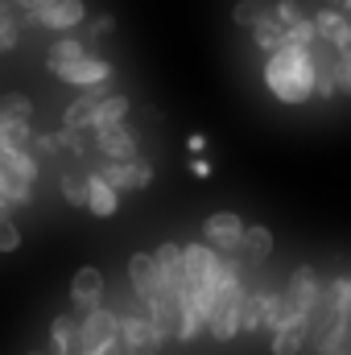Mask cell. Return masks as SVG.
Here are the masks:
<instances>
[{
    "instance_id": "cell-19",
    "label": "cell",
    "mask_w": 351,
    "mask_h": 355,
    "mask_svg": "<svg viewBox=\"0 0 351 355\" xmlns=\"http://www.w3.org/2000/svg\"><path fill=\"white\" fill-rule=\"evenodd\" d=\"M310 339V318H298L281 331H273V355H298Z\"/></svg>"
},
{
    "instance_id": "cell-6",
    "label": "cell",
    "mask_w": 351,
    "mask_h": 355,
    "mask_svg": "<svg viewBox=\"0 0 351 355\" xmlns=\"http://www.w3.org/2000/svg\"><path fill=\"white\" fill-rule=\"evenodd\" d=\"M91 141H95V153L103 162H132V157H141V137L128 128V120L112 124V128H95Z\"/></svg>"
},
{
    "instance_id": "cell-29",
    "label": "cell",
    "mask_w": 351,
    "mask_h": 355,
    "mask_svg": "<svg viewBox=\"0 0 351 355\" xmlns=\"http://www.w3.org/2000/svg\"><path fill=\"white\" fill-rule=\"evenodd\" d=\"M273 17H277V21H281L285 29H289V25H298V21H306V17H302V4H298V0H277V4H273Z\"/></svg>"
},
{
    "instance_id": "cell-34",
    "label": "cell",
    "mask_w": 351,
    "mask_h": 355,
    "mask_svg": "<svg viewBox=\"0 0 351 355\" xmlns=\"http://www.w3.org/2000/svg\"><path fill=\"white\" fill-rule=\"evenodd\" d=\"M186 149H190V153H207V137H203V132H190V137H186Z\"/></svg>"
},
{
    "instance_id": "cell-14",
    "label": "cell",
    "mask_w": 351,
    "mask_h": 355,
    "mask_svg": "<svg viewBox=\"0 0 351 355\" xmlns=\"http://www.w3.org/2000/svg\"><path fill=\"white\" fill-rule=\"evenodd\" d=\"M91 54V42H83V37H71V33H62V37H54V46L46 50V71L58 79L67 67H75L79 58H87Z\"/></svg>"
},
{
    "instance_id": "cell-24",
    "label": "cell",
    "mask_w": 351,
    "mask_h": 355,
    "mask_svg": "<svg viewBox=\"0 0 351 355\" xmlns=\"http://www.w3.org/2000/svg\"><path fill=\"white\" fill-rule=\"evenodd\" d=\"M87 174L91 170H79V166H75V170H67V174L58 178L62 198H67L71 207H83V211H87Z\"/></svg>"
},
{
    "instance_id": "cell-17",
    "label": "cell",
    "mask_w": 351,
    "mask_h": 355,
    "mask_svg": "<svg viewBox=\"0 0 351 355\" xmlns=\"http://www.w3.org/2000/svg\"><path fill=\"white\" fill-rule=\"evenodd\" d=\"M33 202V182H25L21 174H12L8 166H0V207H29Z\"/></svg>"
},
{
    "instance_id": "cell-21",
    "label": "cell",
    "mask_w": 351,
    "mask_h": 355,
    "mask_svg": "<svg viewBox=\"0 0 351 355\" xmlns=\"http://www.w3.org/2000/svg\"><path fill=\"white\" fill-rule=\"evenodd\" d=\"M128 112H132V103H128V95H120V91H112L99 107H95V120H91V132L95 128H112V124H124L128 120Z\"/></svg>"
},
{
    "instance_id": "cell-15",
    "label": "cell",
    "mask_w": 351,
    "mask_h": 355,
    "mask_svg": "<svg viewBox=\"0 0 351 355\" xmlns=\"http://www.w3.org/2000/svg\"><path fill=\"white\" fill-rule=\"evenodd\" d=\"M87 211L95 219H112V215L120 211V190L99 174V170L87 174Z\"/></svg>"
},
{
    "instance_id": "cell-11",
    "label": "cell",
    "mask_w": 351,
    "mask_h": 355,
    "mask_svg": "<svg viewBox=\"0 0 351 355\" xmlns=\"http://www.w3.org/2000/svg\"><path fill=\"white\" fill-rule=\"evenodd\" d=\"M50 352L46 355H79L83 352V322H79V314L71 310V314H54V322H50Z\"/></svg>"
},
{
    "instance_id": "cell-1",
    "label": "cell",
    "mask_w": 351,
    "mask_h": 355,
    "mask_svg": "<svg viewBox=\"0 0 351 355\" xmlns=\"http://www.w3.org/2000/svg\"><path fill=\"white\" fill-rule=\"evenodd\" d=\"M314 50L306 46H281L277 54L264 58V87L281 103H306L314 95Z\"/></svg>"
},
{
    "instance_id": "cell-23",
    "label": "cell",
    "mask_w": 351,
    "mask_h": 355,
    "mask_svg": "<svg viewBox=\"0 0 351 355\" xmlns=\"http://www.w3.org/2000/svg\"><path fill=\"white\" fill-rule=\"evenodd\" d=\"M240 252H244V261H252V265L268 261V252H273V232H268L264 223H248V232H244V244H240Z\"/></svg>"
},
{
    "instance_id": "cell-8",
    "label": "cell",
    "mask_w": 351,
    "mask_h": 355,
    "mask_svg": "<svg viewBox=\"0 0 351 355\" xmlns=\"http://www.w3.org/2000/svg\"><path fill=\"white\" fill-rule=\"evenodd\" d=\"M103 289H108V281H103V272L95 265L75 268V277H71V310L79 318L91 314V310H99L103 306Z\"/></svg>"
},
{
    "instance_id": "cell-31",
    "label": "cell",
    "mask_w": 351,
    "mask_h": 355,
    "mask_svg": "<svg viewBox=\"0 0 351 355\" xmlns=\"http://www.w3.org/2000/svg\"><path fill=\"white\" fill-rule=\"evenodd\" d=\"M186 170L194 178H211V162L203 157V153H190V162H186Z\"/></svg>"
},
{
    "instance_id": "cell-4",
    "label": "cell",
    "mask_w": 351,
    "mask_h": 355,
    "mask_svg": "<svg viewBox=\"0 0 351 355\" xmlns=\"http://www.w3.org/2000/svg\"><path fill=\"white\" fill-rule=\"evenodd\" d=\"M207 331H211L215 343H232V339L244 331V285H240V281L228 285V289L215 297L211 318H207Z\"/></svg>"
},
{
    "instance_id": "cell-32",
    "label": "cell",
    "mask_w": 351,
    "mask_h": 355,
    "mask_svg": "<svg viewBox=\"0 0 351 355\" xmlns=\"http://www.w3.org/2000/svg\"><path fill=\"white\" fill-rule=\"evenodd\" d=\"M50 4H58V0H17V8H21L25 17H37V12H46Z\"/></svg>"
},
{
    "instance_id": "cell-35",
    "label": "cell",
    "mask_w": 351,
    "mask_h": 355,
    "mask_svg": "<svg viewBox=\"0 0 351 355\" xmlns=\"http://www.w3.org/2000/svg\"><path fill=\"white\" fill-rule=\"evenodd\" d=\"M343 12H351V0H343Z\"/></svg>"
},
{
    "instance_id": "cell-10",
    "label": "cell",
    "mask_w": 351,
    "mask_h": 355,
    "mask_svg": "<svg viewBox=\"0 0 351 355\" xmlns=\"http://www.w3.org/2000/svg\"><path fill=\"white\" fill-rule=\"evenodd\" d=\"M99 174L108 178L120 194H128V190H145V186L153 182V166H149L145 157H132V162H103Z\"/></svg>"
},
{
    "instance_id": "cell-9",
    "label": "cell",
    "mask_w": 351,
    "mask_h": 355,
    "mask_svg": "<svg viewBox=\"0 0 351 355\" xmlns=\"http://www.w3.org/2000/svg\"><path fill=\"white\" fill-rule=\"evenodd\" d=\"M128 285H132V293H137L141 302H153V297L166 289L153 252H132V257H128Z\"/></svg>"
},
{
    "instance_id": "cell-27",
    "label": "cell",
    "mask_w": 351,
    "mask_h": 355,
    "mask_svg": "<svg viewBox=\"0 0 351 355\" xmlns=\"http://www.w3.org/2000/svg\"><path fill=\"white\" fill-rule=\"evenodd\" d=\"M21 248V227L12 219L8 207H0V252H17Z\"/></svg>"
},
{
    "instance_id": "cell-13",
    "label": "cell",
    "mask_w": 351,
    "mask_h": 355,
    "mask_svg": "<svg viewBox=\"0 0 351 355\" xmlns=\"http://www.w3.org/2000/svg\"><path fill=\"white\" fill-rule=\"evenodd\" d=\"M29 21L42 25V29H54V33H71V29H79V25L87 21V4H83V0H58V4H50L46 12L29 17Z\"/></svg>"
},
{
    "instance_id": "cell-22",
    "label": "cell",
    "mask_w": 351,
    "mask_h": 355,
    "mask_svg": "<svg viewBox=\"0 0 351 355\" xmlns=\"http://www.w3.org/2000/svg\"><path fill=\"white\" fill-rule=\"evenodd\" d=\"M33 120H0V149L8 153H21V149H33Z\"/></svg>"
},
{
    "instance_id": "cell-2",
    "label": "cell",
    "mask_w": 351,
    "mask_h": 355,
    "mask_svg": "<svg viewBox=\"0 0 351 355\" xmlns=\"http://www.w3.org/2000/svg\"><path fill=\"white\" fill-rule=\"evenodd\" d=\"M120 339H124V355H157L162 352V343L170 339L153 318H149V310H145V302L132 293V302H124L120 310Z\"/></svg>"
},
{
    "instance_id": "cell-16",
    "label": "cell",
    "mask_w": 351,
    "mask_h": 355,
    "mask_svg": "<svg viewBox=\"0 0 351 355\" xmlns=\"http://www.w3.org/2000/svg\"><path fill=\"white\" fill-rule=\"evenodd\" d=\"M153 261L162 268V281L166 289H186L190 277H186V257H182V244H157L153 248Z\"/></svg>"
},
{
    "instance_id": "cell-38",
    "label": "cell",
    "mask_w": 351,
    "mask_h": 355,
    "mask_svg": "<svg viewBox=\"0 0 351 355\" xmlns=\"http://www.w3.org/2000/svg\"><path fill=\"white\" fill-rule=\"evenodd\" d=\"M79 355H83V352H79Z\"/></svg>"
},
{
    "instance_id": "cell-28",
    "label": "cell",
    "mask_w": 351,
    "mask_h": 355,
    "mask_svg": "<svg viewBox=\"0 0 351 355\" xmlns=\"http://www.w3.org/2000/svg\"><path fill=\"white\" fill-rule=\"evenodd\" d=\"M264 12H268V8H264L261 0H240V4L232 8V21H236V25H248V29H252V25L261 21Z\"/></svg>"
},
{
    "instance_id": "cell-3",
    "label": "cell",
    "mask_w": 351,
    "mask_h": 355,
    "mask_svg": "<svg viewBox=\"0 0 351 355\" xmlns=\"http://www.w3.org/2000/svg\"><path fill=\"white\" fill-rule=\"evenodd\" d=\"M323 297H327V289H323L318 272L310 265H298L289 272V285L281 289V302H285V322L281 327H289L298 318H314V310H318Z\"/></svg>"
},
{
    "instance_id": "cell-7",
    "label": "cell",
    "mask_w": 351,
    "mask_h": 355,
    "mask_svg": "<svg viewBox=\"0 0 351 355\" xmlns=\"http://www.w3.org/2000/svg\"><path fill=\"white\" fill-rule=\"evenodd\" d=\"M244 232H248V223L236 215V211H215V215H207V223H203V240L215 248V252H240V244H244Z\"/></svg>"
},
{
    "instance_id": "cell-26",
    "label": "cell",
    "mask_w": 351,
    "mask_h": 355,
    "mask_svg": "<svg viewBox=\"0 0 351 355\" xmlns=\"http://www.w3.org/2000/svg\"><path fill=\"white\" fill-rule=\"evenodd\" d=\"M244 331H264V289H244Z\"/></svg>"
},
{
    "instance_id": "cell-5",
    "label": "cell",
    "mask_w": 351,
    "mask_h": 355,
    "mask_svg": "<svg viewBox=\"0 0 351 355\" xmlns=\"http://www.w3.org/2000/svg\"><path fill=\"white\" fill-rule=\"evenodd\" d=\"M79 322H83V355H103V352H112V347L124 343L120 339V314L108 310V306L83 314Z\"/></svg>"
},
{
    "instance_id": "cell-20",
    "label": "cell",
    "mask_w": 351,
    "mask_h": 355,
    "mask_svg": "<svg viewBox=\"0 0 351 355\" xmlns=\"http://www.w3.org/2000/svg\"><path fill=\"white\" fill-rule=\"evenodd\" d=\"M21 8L17 0H0V54H12L21 46Z\"/></svg>"
},
{
    "instance_id": "cell-30",
    "label": "cell",
    "mask_w": 351,
    "mask_h": 355,
    "mask_svg": "<svg viewBox=\"0 0 351 355\" xmlns=\"http://www.w3.org/2000/svg\"><path fill=\"white\" fill-rule=\"evenodd\" d=\"M112 29H116V17H108V12H99V17H95V21L87 25V42H99V37H108Z\"/></svg>"
},
{
    "instance_id": "cell-18",
    "label": "cell",
    "mask_w": 351,
    "mask_h": 355,
    "mask_svg": "<svg viewBox=\"0 0 351 355\" xmlns=\"http://www.w3.org/2000/svg\"><path fill=\"white\" fill-rule=\"evenodd\" d=\"M285 33H289V29H285V25L273 17V8L264 12L257 25H252V42H257V50H261L264 58H268V54H277V50L285 46Z\"/></svg>"
},
{
    "instance_id": "cell-33",
    "label": "cell",
    "mask_w": 351,
    "mask_h": 355,
    "mask_svg": "<svg viewBox=\"0 0 351 355\" xmlns=\"http://www.w3.org/2000/svg\"><path fill=\"white\" fill-rule=\"evenodd\" d=\"M339 91L351 95V62L343 58V54H339Z\"/></svg>"
},
{
    "instance_id": "cell-25",
    "label": "cell",
    "mask_w": 351,
    "mask_h": 355,
    "mask_svg": "<svg viewBox=\"0 0 351 355\" xmlns=\"http://www.w3.org/2000/svg\"><path fill=\"white\" fill-rule=\"evenodd\" d=\"M0 120H33V99L21 91H4L0 95Z\"/></svg>"
},
{
    "instance_id": "cell-36",
    "label": "cell",
    "mask_w": 351,
    "mask_h": 355,
    "mask_svg": "<svg viewBox=\"0 0 351 355\" xmlns=\"http://www.w3.org/2000/svg\"><path fill=\"white\" fill-rule=\"evenodd\" d=\"M327 355H348V352H327Z\"/></svg>"
},
{
    "instance_id": "cell-37",
    "label": "cell",
    "mask_w": 351,
    "mask_h": 355,
    "mask_svg": "<svg viewBox=\"0 0 351 355\" xmlns=\"http://www.w3.org/2000/svg\"><path fill=\"white\" fill-rule=\"evenodd\" d=\"M25 355H42V352H25Z\"/></svg>"
},
{
    "instance_id": "cell-12",
    "label": "cell",
    "mask_w": 351,
    "mask_h": 355,
    "mask_svg": "<svg viewBox=\"0 0 351 355\" xmlns=\"http://www.w3.org/2000/svg\"><path fill=\"white\" fill-rule=\"evenodd\" d=\"M58 79H62V83H71V87H79V91L99 87V83H112V62H108L103 54H95V50H91L87 58H79L75 67H67Z\"/></svg>"
}]
</instances>
